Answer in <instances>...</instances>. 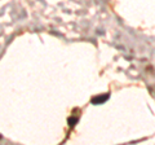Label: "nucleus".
Listing matches in <instances>:
<instances>
[{"instance_id":"1","label":"nucleus","mask_w":155,"mask_h":145,"mask_svg":"<svg viewBox=\"0 0 155 145\" xmlns=\"http://www.w3.org/2000/svg\"><path fill=\"white\" fill-rule=\"evenodd\" d=\"M110 97V93H105V95H98V96H94V97H92L91 103L93 105H98V104H104L106 101L109 100Z\"/></svg>"},{"instance_id":"2","label":"nucleus","mask_w":155,"mask_h":145,"mask_svg":"<svg viewBox=\"0 0 155 145\" xmlns=\"http://www.w3.org/2000/svg\"><path fill=\"white\" fill-rule=\"evenodd\" d=\"M78 120H79V118H78V117H69V119H67V123H69L70 127H72V126H75L78 123Z\"/></svg>"}]
</instances>
